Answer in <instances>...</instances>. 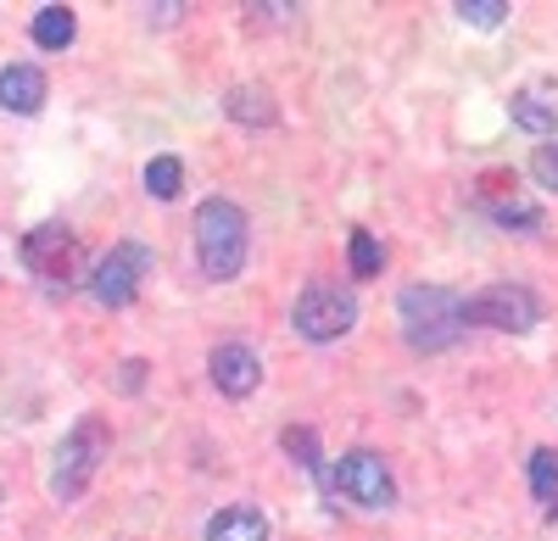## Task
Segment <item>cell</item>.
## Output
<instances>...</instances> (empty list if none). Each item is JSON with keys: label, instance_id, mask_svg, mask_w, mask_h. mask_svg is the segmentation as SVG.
<instances>
[{"label": "cell", "instance_id": "6da1fadb", "mask_svg": "<svg viewBox=\"0 0 558 541\" xmlns=\"http://www.w3.org/2000/svg\"><path fill=\"white\" fill-rule=\"evenodd\" d=\"M246 212L235 201H202L196 212V262H202V274L207 280H235L241 268H246Z\"/></svg>", "mask_w": 558, "mask_h": 541}, {"label": "cell", "instance_id": "7a4b0ae2", "mask_svg": "<svg viewBox=\"0 0 558 541\" xmlns=\"http://www.w3.org/2000/svg\"><path fill=\"white\" fill-rule=\"evenodd\" d=\"M397 319L408 330V346H418V352H441L470 330L463 324V296H452L441 285H408L397 302Z\"/></svg>", "mask_w": 558, "mask_h": 541}, {"label": "cell", "instance_id": "3957f363", "mask_svg": "<svg viewBox=\"0 0 558 541\" xmlns=\"http://www.w3.org/2000/svg\"><path fill=\"white\" fill-rule=\"evenodd\" d=\"M107 453H112V430H107V419H96V414L78 419V425L68 430V441L57 446V464H51V497H57V503L84 497L89 480L101 475Z\"/></svg>", "mask_w": 558, "mask_h": 541}, {"label": "cell", "instance_id": "277c9868", "mask_svg": "<svg viewBox=\"0 0 558 541\" xmlns=\"http://www.w3.org/2000/svg\"><path fill=\"white\" fill-rule=\"evenodd\" d=\"M291 324H296V335L313 341V346L341 341V335L357 324V296H352L347 285H324V280H318V285H307V291L296 296Z\"/></svg>", "mask_w": 558, "mask_h": 541}, {"label": "cell", "instance_id": "5b68a950", "mask_svg": "<svg viewBox=\"0 0 558 541\" xmlns=\"http://www.w3.org/2000/svg\"><path fill=\"white\" fill-rule=\"evenodd\" d=\"M463 324H486V330L525 335V330L542 324V302L525 285H486L481 296H463Z\"/></svg>", "mask_w": 558, "mask_h": 541}, {"label": "cell", "instance_id": "8992f818", "mask_svg": "<svg viewBox=\"0 0 558 541\" xmlns=\"http://www.w3.org/2000/svg\"><path fill=\"white\" fill-rule=\"evenodd\" d=\"M146 268H151V251L140 241H123V246H112L96 268H89V296H96L101 307H129L140 296Z\"/></svg>", "mask_w": 558, "mask_h": 541}, {"label": "cell", "instance_id": "52a82bcc", "mask_svg": "<svg viewBox=\"0 0 558 541\" xmlns=\"http://www.w3.org/2000/svg\"><path fill=\"white\" fill-rule=\"evenodd\" d=\"M336 491H341V497H352L357 508H375V514H386L397 503V480H391V469H386L380 453H347L336 464Z\"/></svg>", "mask_w": 558, "mask_h": 541}, {"label": "cell", "instance_id": "ba28073f", "mask_svg": "<svg viewBox=\"0 0 558 541\" xmlns=\"http://www.w3.org/2000/svg\"><path fill=\"white\" fill-rule=\"evenodd\" d=\"M23 262L28 274H39L45 285H68L73 280V262H78V241L68 223H39V230L23 235Z\"/></svg>", "mask_w": 558, "mask_h": 541}, {"label": "cell", "instance_id": "9c48e42d", "mask_svg": "<svg viewBox=\"0 0 558 541\" xmlns=\"http://www.w3.org/2000/svg\"><path fill=\"white\" fill-rule=\"evenodd\" d=\"M257 380H263V364H257V352L252 346H241V341H223L218 352H213V385L223 391V396H252L257 391Z\"/></svg>", "mask_w": 558, "mask_h": 541}, {"label": "cell", "instance_id": "30bf717a", "mask_svg": "<svg viewBox=\"0 0 558 541\" xmlns=\"http://www.w3.org/2000/svg\"><path fill=\"white\" fill-rule=\"evenodd\" d=\"M508 118H514L525 134H553L558 128V78H531L525 89H514Z\"/></svg>", "mask_w": 558, "mask_h": 541}, {"label": "cell", "instance_id": "8fae6325", "mask_svg": "<svg viewBox=\"0 0 558 541\" xmlns=\"http://www.w3.org/2000/svg\"><path fill=\"white\" fill-rule=\"evenodd\" d=\"M0 107L17 112V118H34L45 107V73L34 62H12L0 67Z\"/></svg>", "mask_w": 558, "mask_h": 541}, {"label": "cell", "instance_id": "7c38bea8", "mask_svg": "<svg viewBox=\"0 0 558 541\" xmlns=\"http://www.w3.org/2000/svg\"><path fill=\"white\" fill-rule=\"evenodd\" d=\"M207 541H268V519H263V508H252V503L218 508V514L207 519Z\"/></svg>", "mask_w": 558, "mask_h": 541}, {"label": "cell", "instance_id": "4fadbf2b", "mask_svg": "<svg viewBox=\"0 0 558 541\" xmlns=\"http://www.w3.org/2000/svg\"><path fill=\"white\" fill-rule=\"evenodd\" d=\"M28 34H34L39 51H68L73 34H78V17H73V7H39L34 23H28Z\"/></svg>", "mask_w": 558, "mask_h": 541}, {"label": "cell", "instance_id": "5bb4252c", "mask_svg": "<svg viewBox=\"0 0 558 541\" xmlns=\"http://www.w3.org/2000/svg\"><path fill=\"white\" fill-rule=\"evenodd\" d=\"M223 112L235 118V123H257V128H268V123L279 118V112H274V96H268V89H257V84H235V89H229Z\"/></svg>", "mask_w": 558, "mask_h": 541}, {"label": "cell", "instance_id": "9a60e30c", "mask_svg": "<svg viewBox=\"0 0 558 541\" xmlns=\"http://www.w3.org/2000/svg\"><path fill=\"white\" fill-rule=\"evenodd\" d=\"M531 491H536V508L547 519H558V453L553 446H536L531 453Z\"/></svg>", "mask_w": 558, "mask_h": 541}, {"label": "cell", "instance_id": "2e32d148", "mask_svg": "<svg viewBox=\"0 0 558 541\" xmlns=\"http://www.w3.org/2000/svg\"><path fill=\"white\" fill-rule=\"evenodd\" d=\"M146 190H151V201H173V196L184 190L179 157H151V162H146Z\"/></svg>", "mask_w": 558, "mask_h": 541}, {"label": "cell", "instance_id": "e0dca14e", "mask_svg": "<svg viewBox=\"0 0 558 541\" xmlns=\"http://www.w3.org/2000/svg\"><path fill=\"white\" fill-rule=\"evenodd\" d=\"M380 262H386V246L368 235V230H357V235H352V274H357V280H375Z\"/></svg>", "mask_w": 558, "mask_h": 541}, {"label": "cell", "instance_id": "ac0fdd59", "mask_svg": "<svg viewBox=\"0 0 558 541\" xmlns=\"http://www.w3.org/2000/svg\"><path fill=\"white\" fill-rule=\"evenodd\" d=\"M279 446H286L302 469H318V464H324V458H318V435H313L307 425H291L286 435H279Z\"/></svg>", "mask_w": 558, "mask_h": 541}, {"label": "cell", "instance_id": "d6986e66", "mask_svg": "<svg viewBox=\"0 0 558 541\" xmlns=\"http://www.w3.org/2000/svg\"><path fill=\"white\" fill-rule=\"evenodd\" d=\"M463 23H470V28H497L502 17H508V7H502V0H458V7H452Z\"/></svg>", "mask_w": 558, "mask_h": 541}, {"label": "cell", "instance_id": "ffe728a7", "mask_svg": "<svg viewBox=\"0 0 558 541\" xmlns=\"http://www.w3.org/2000/svg\"><path fill=\"white\" fill-rule=\"evenodd\" d=\"M492 218L502 230H542V212L531 201H502V207H492Z\"/></svg>", "mask_w": 558, "mask_h": 541}, {"label": "cell", "instance_id": "44dd1931", "mask_svg": "<svg viewBox=\"0 0 558 541\" xmlns=\"http://www.w3.org/2000/svg\"><path fill=\"white\" fill-rule=\"evenodd\" d=\"M531 173H536V185L558 190V146H542V151H536V162H531Z\"/></svg>", "mask_w": 558, "mask_h": 541}]
</instances>
